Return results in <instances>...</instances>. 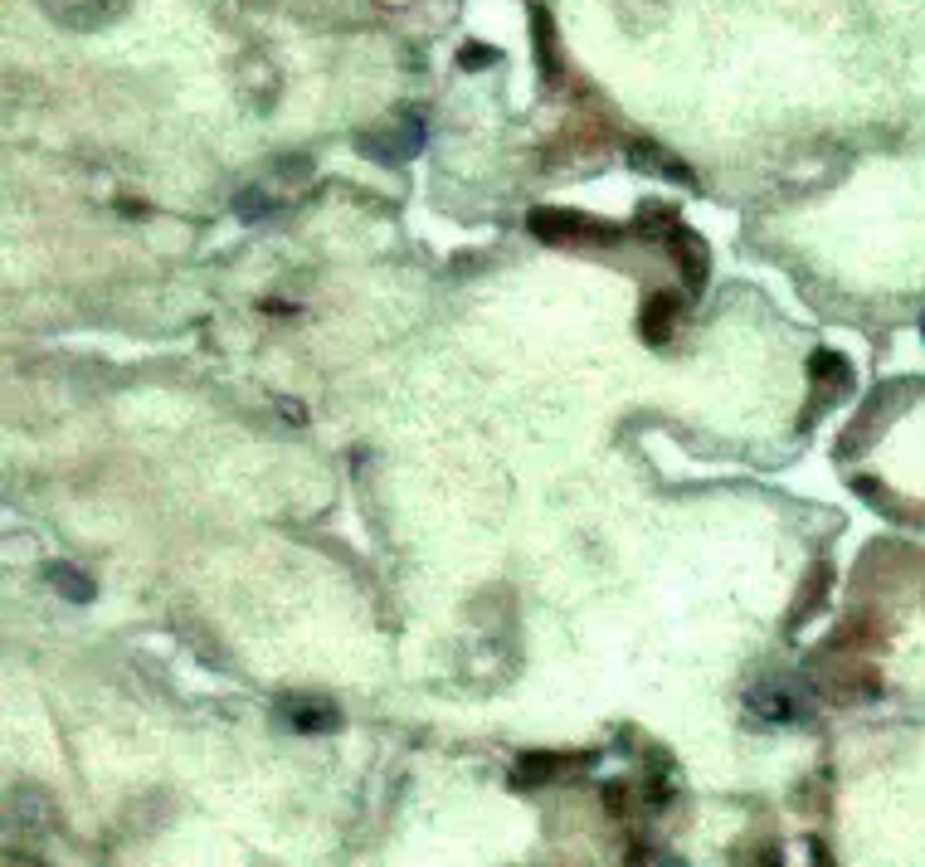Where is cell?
Here are the masks:
<instances>
[{"mask_svg": "<svg viewBox=\"0 0 925 867\" xmlns=\"http://www.w3.org/2000/svg\"><path fill=\"white\" fill-rule=\"evenodd\" d=\"M672 317H678V302L662 298V292H658V298L648 302V312H644V322H638V327H644V337H648L652 346H662V342H668V322H672Z\"/></svg>", "mask_w": 925, "mask_h": 867, "instance_id": "cell-4", "label": "cell"}, {"mask_svg": "<svg viewBox=\"0 0 925 867\" xmlns=\"http://www.w3.org/2000/svg\"><path fill=\"white\" fill-rule=\"evenodd\" d=\"M239 220H258V215H268V200H258V195H244V200L234 205Z\"/></svg>", "mask_w": 925, "mask_h": 867, "instance_id": "cell-8", "label": "cell"}, {"mask_svg": "<svg viewBox=\"0 0 925 867\" xmlns=\"http://www.w3.org/2000/svg\"><path fill=\"white\" fill-rule=\"evenodd\" d=\"M634 166L638 171H658V176H668V181H682V186H692V171L682 166L678 157H662V147H634Z\"/></svg>", "mask_w": 925, "mask_h": 867, "instance_id": "cell-3", "label": "cell"}, {"mask_svg": "<svg viewBox=\"0 0 925 867\" xmlns=\"http://www.w3.org/2000/svg\"><path fill=\"white\" fill-rule=\"evenodd\" d=\"M288 721L298 726V731H326V726H336V712L332 707H298V702H292Z\"/></svg>", "mask_w": 925, "mask_h": 867, "instance_id": "cell-6", "label": "cell"}, {"mask_svg": "<svg viewBox=\"0 0 925 867\" xmlns=\"http://www.w3.org/2000/svg\"><path fill=\"white\" fill-rule=\"evenodd\" d=\"M668 240H672V254H678L682 274H687V288H702V284H706V264H712V258H706V244L696 240L687 224H678V230H672Z\"/></svg>", "mask_w": 925, "mask_h": 867, "instance_id": "cell-2", "label": "cell"}, {"mask_svg": "<svg viewBox=\"0 0 925 867\" xmlns=\"http://www.w3.org/2000/svg\"><path fill=\"white\" fill-rule=\"evenodd\" d=\"M49 580H54V590H63L73 604H89L93 600V585L83 580L73 566H49Z\"/></svg>", "mask_w": 925, "mask_h": 867, "instance_id": "cell-5", "label": "cell"}, {"mask_svg": "<svg viewBox=\"0 0 925 867\" xmlns=\"http://www.w3.org/2000/svg\"><path fill=\"white\" fill-rule=\"evenodd\" d=\"M531 230H536V240L546 244H580V240H618L614 224L604 220H590V215H570V210H536L531 215Z\"/></svg>", "mask_w": 925, "mask_h": 867, "instance_id": "cell-1", "label": "cell"}, {"mask_svg": "<svg viewBox=\"0 0 925 867\" xmlns=\"http://www.w3.org/2000/svg\"><path fill=\"white\" fill-rule=\"evenodd\" d=\"M551 771H560V761L555 755H527V761H517V785H541V779H551Z\"/></svg>", "mask_w": 925, "mask_h": 867, "instance_id": "cell-7", "label": "cell"}]
</instances>
